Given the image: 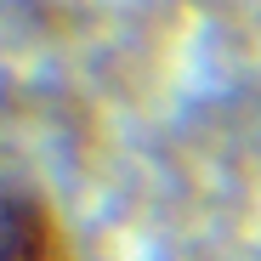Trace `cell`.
<instances>
[{
  "mask_svg": "<svg viewBox=\"0 0 261 261\" xmlns=\"http://www.w3.org/2000/svg\"><path fill=\"white\" fill-rule=\"evenodd\" d=\"M0 261H74V239L40 188L0 182Z\"/></svg>",
  "mask_w": 261,
  "mask_h": 261,
  "instance_id": "6da1fadb",
  "label": "cell"
}]
</instances>
